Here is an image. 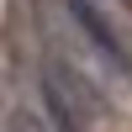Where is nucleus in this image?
Masks as SVG:
<instances>
[{
  "mask_svg": "<svg viewBox=\"0 0 132 132\" xmlns=\"http://www.w3.org/2000/svg\"><path fill=\"white\" fill-rule=\"evenodd\" d=\"M63 5H69L74 27H79L85 37L95 42V53H101V58L111 63L116 74H122V79H132V53H127V42L116 37V27H111V21L101 16V5H95V0H63Z\"/></svg>",
  "mask_w": 132,
  "mask_h": 132,
  "instance_id": "f257e3e1",
  "label": "nucleus"
},
{
  "mask_svg": "<svg viewBox=\"0 0 132 132\" xmlns=\"http://www.w3.org/2000/svg\"><path fill=\"white\" fill-rule=\"evenodd\" d=\"M5 132H42V127H37L32 111H11V116H5Z\"/></svg>",
  "mask_w": 132,
  "mask_h": 132,
  "instance_id": "f03ea898",
  "label": "nucleus"
},
{
  "mask_svg": "<svg viewBox=\"0 0 132 132\" xmlns=\"http://www.w3.org/2000/svg\"><path fill=\"white\" fill-rule=\"evenodd\" d=\"M53 132H79V127H53Z\"/></svg>",
  "mask_w": 132,
  "mask_h": 132,
  "instance_id": "7ed1b4c3",
  "label": "nucleus"
},
{
  "mask_svg": "<svg viewBox=\"0 0 132 132\" xmlns=\"http://www.w3.org/2000/svg\"><path fill=\"white\" fill-rule=\"evenodd\" d=\"M122 5H127V11H132V0H122Z\"/></svg>",
  "mask_w": 132,
  "mask_h": 132,
  "instance_id": "20e7f679",
  "label": "nucleus"
}]
</instances>
